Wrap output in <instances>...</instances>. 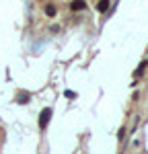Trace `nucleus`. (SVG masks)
<instances>
[{"mask_svg": "<svg viewBox=\"0 0 148 154\" xmlns=\"http://www.w3.org/2000/svg\"><path fill=\"white\" fill-rule=\"evenodd\" d=\"M49 119H51V109L48 107V109H43L41 115H39V128H45L49 123Z\"/></svg>", "mask_w": 148, "mask_h": 154, "instance_id": "1", "label": "nucleus"}, {"mask_svg": "<svg viewBox=\"0 0 148 154\" xmlns=\"http://www.w3.org/2000/svg\"><path fill=\"white\" fill-rule=\"evenodd\" d=\"M107 8H109V0H99L97 11L99 12H107Z\"/></svg>", "mask_w": 148, "mask_h": 154, "instance_id": "2", "label": "nucleus"}, {"mask_svg": "<svg viewBox=\"0 0 148 154\" xmlns=\"http://www.w3.org/2000/svg\"><path fill=\"white\" fill-rule=\"evenodd\" d=\"M29 99H31V95H29V93H21V95L17 97V103H21V105H25V103H27Z\"/></svg>", "mask_w": 148, "mask_h": 154, "instance_id": "3", "label": "nucleus"}, {"mask_svg": "<svg viewBox=\"0 0 148 154\" xmlns=\"http://www.w3.org/2000/svg\"><path fill=\"white\" fill-rule=\"evenodd\" d=\"M86 4H85V0H74L72 2V11H82Z\"/></svg>", "mask_w": 148, "mask_h": 154, "instance_id": "4", "label": "nucleus"}, {"mask_svg": "<svg viewBox=\"0 0 148 154\" xmlns=\"http://www.w3.org/2000/svg\"><path fill=\"white\" fill-rule=\"evenodd\" d=\"M146 66H148V62H142V64L138 66V70H136V76H142V74H144V70H146Z\"/></svg>", "mask_w": 148, "mask_h": 154, "instance_id": "5", "label": "nucleus"}, {"mask_svg": "<svg viewBox=\"0 0 148 154\" xmlns=\"http://www.w3.org/2000/svg\"><path fill=\"white\" fill-rule=\"evenodd\" d=\"M45 14H48V17H54V14H56V6H51V4H49L48 8H45Z\"/></svg>", "mask_w": 148, "mask_h": 154, "instance_id": "6", "label": "nucleus"}]
</instances>
